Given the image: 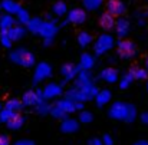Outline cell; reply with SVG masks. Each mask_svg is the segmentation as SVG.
<instances>
[{
    "label": "cell",
    "mask_w": 148,
    "mask_h": 145,
    "mask_svg": "<svg viewBox=\"0 0 148 145\" xmlns=\"http://www.w3.org/2000/svg\"><path fill=\"white\" fill-rule=\"evenodd\" d=\"M108 115L112 119L116 121H122V122H134L137 118V108L132 103L124 102V101H115L109 109H108Z\"/></svg>",
    "instance_id": "cell-1"
},
{
    "label": "cell",
    "mask_w": 148,
    "mask_h": 145,
    "mask_svg": "<svg viewBox=\"0 0 148 145\" xmlns=\"http://www.w3.org/2000/svg\"><path fill=\"white\" fill-rule=\"evenodd\" d=\"M98 92H99L98 86H97L94 82H91V83H88V85H85V86H81V88L73 86V88L68 89V91L65 92V96L69 98V99H72V101L86 102V101L95 99V96H97Z\"/></svg>",
    "instance_id": "cell-2"
},
{
    "label": "cell",
    "mask_w": 148,
    "mask_h": 145,
    "mask_svg": "<svg viewBox=\"0 0 148 145\" xmlns=\"http://www.w3.org/2000/svg\"><path fill=\"white\" fill-rule=\"evenodd\" d=\"M9 57H10V60L13 63H16L19 66H23V68H32L36 63L35 55L25 48H19V49L12 50L10 55H9Z\"/></svg>",
    "instance_id": "cell-3"
},
{
    "label": "cell",
    "mask_w": 148,
    "mask_h": 145,
    "mask_svg": "<svg viewBox=\"0 0 148 145\" xmlns=\"http://www.w3.org/2000/svg\"><path fill=\"white\" fill-rule=\"evenodd\" d=\"M114 45H115L114 38L108 33H103L97 39V42L94 45V52H95L97 56H102V55H105L106 52H109L114 48Z\"/></svg>",
    "instance_id": "cell-4"
},
{
    "label": "cell",
    "mask_w": 148,
    "mask_h": 145,
    "mask_svg": "<svg viewBox=\"0 0 148 145\" xmlns=\"http://www.w3.org/2000/svg\"><path fill=\"white\" fill-rule=\"evenodd\" d=\"M52 76V66L48 62H40L36 65L35 69V75H33V83H40L43 81H46L48 78Z\"/></svg>",
    "instance_id": "cell-5"
},
{
    "label": "cell",
    "mask_w": 148,
    "mask_h": 145,
    "mask_svg": "<svg viewBox=\"0 0 148 145\" xmlns=\"http://www.w3.org/2000/svg\"><path fill=\"white\" fill-rule=\"evenodd\" d=\"M45 101V95L42 89H32L23 94L22 96V102L25 106H36L39 102Z\"/></svg>",
    "instance_id": "cell-6"
},
{
    "label": "cell",
    "mask_w": 148,
    "mask_h": 145,
    "mask_svg": "<svg viewBox=\"0 0 148 145\" xmlns=\"http://www.w3.org/2000/svg\"><path fill=\"white\" fill-rule=\"evenodd\" d=\"M118 55L122 59H131L137 55V46L131 40H121L118 43Z\"/></svg>",
    "instance_id": "cell-7"
},
{
    "label": "cell",
    "mask_w": 148,
    "mask_h": 145,
    "mask_svg": "<svg viewBox=\"0 0 148 145\" xmlns=\"http://www.w3.org/2000/svg\"><path fill=\"white\" fill-rule=\"evenodd\" d=\"M79 70H81L79 66H76V65H73V63H65V65L60 68V75L63 76L62 85L66 83V82H69V81H72V79H75L76 75L79 73Z\"/></svg>",
    "instance_id": "cell-8"
},
{
    "label": "cell",
    "mask_w": 148,
    "mask_h": 145,
    "mask_svg": "<svg viewBox=\"0 0 148 145\" xmlns=\"http://www.w3.org/2000/svg\"><path fill=\"white\" fill-rule=\"evenodd\" d=\"M56 33H58V25L55 23V20H46V22H43L42 29L39 32V35L43 39H53Z\"/></svg>",
    "instance_id": "cell-9"
},
{
    "label": "cell",
    "mask_w": 148,
    "mask_h": 145,
    "mask_svg": "<svg viewBox=\"0 0 148 145\" xmlns=\"http://www.w3.org/2000/svg\"><path fill=\"white\" fill-rule=\"evenodd\" d=\"M43 95H45V99L48 101V99H55V98L60 96L62 94H63V89H62V85H59V83H55V82H50L48 83L43 89Z\"/></svg>",
    "instance_id": "cell-10"
},
{
    "label": "cell",
    "mask_w": 148,
    "mask_h": 145,
    "mask_svg": "<svg viewBox=\"0 0 148 145\" xmlns=\"http://www.w3.org/2000/svg\"><path fill=\"white\" fill-rule=\"evenodd\" d=\"M86 20V13L82 9H72L68 12V23L72 25H82Z\"/></svg>",
    "instance_id": "cell-11"
},
{
    "label": "cell",
    "mask_w": 148,
    "mask_h": 145,
    "mask_svg": "<svg viewBox=\"0 0 148 145\" xmlns=\"http://www.w3.org/2000/svg\"><path fill=\"white\" fill-rule=\"evenodd\" d=\"M79 129V122L76 119H72L71 116H66L62 119V124H60V131L63 134H73Z\"/></svg>",
    "instance_id": "cell-12"
},
{
    "label": "cell",
    "mask_w": 148,
    "mask_h": 145,
    "mask_svg": "<svg viewBox=\"0 0 148 145\" xmlns=\"http://www.w3.org/2000/svg\"><path fill=\"white\" fill-rule=\"evenodd\" d=\"M106 9H108V13H111L112 16H121L125 12V4L121 0H108Z\"/></svg>",
    "instance_id": "cell-13"
},
{
    "label": "cell",
    "mask_w": 148,
    "mask_h": 145,
    "mask_svg": "<svg viewBox=\"0 0 148 145\" xmlns=\"http://www.w3.org/2000/svg\"><path fill=\"white\" fill-rule=\"evenodd\" d=\"M115 32L119 38H125L128 33H130V22L124 17H119L116 22H115Z\"/></svg>",
    "instance_id": "cell-14"
},
{
    "label": "cell",
    "mask_w": 148,
    "mask_h": 145,
    "mask_svg": "<svg viewBox=\"0 0 148 145\" xmlns=\"http://www.w3.org/2000/svg\"><path fill=\"white\" fill-rule=\"evenodd\" d=\"M118 70L114 69V68H105L101 73H99V78L108 83H115L118 81Z\"/></svg>",
    "instance_id": "cell-15"
},
{
    "label": "cell",
    "mask_w": 148,
    "mask_h": 145,
    "mask_svg": "<svg viewBox=\"0 0 148 145\" xmlns=\"http://www.w3.org/2000/svg\"><path fill=\"white\" fill-rule=\"evenodd\" d=\"M92 82V73L89 70H79V73L76 75L75 78V86L76 88H81V86H85L88 83Z\"/></svg>",
    "instance_id": "cell-16"
},
{
    "label": "cell",
    "mask_w": 148,
    "mask_h": 145,
    "mask_svg": "<svg viewBox=\"0 0 148 145\" xmlns=\"http://www.w3.org/2000/svg\"><path fill=\"white\" fill-rule=\"evenodd\" d=\"M16 25V20L13 17V14L9 13H0V32H7L10 27H13Z\"/></svg>",
    "instance_id": "cell-17"
},
{
    "label": "cell",
    "mask_w": 148,
    "mask_h": 145,
    "mask_svg": "<svg viewBox=\"0 0 148 145\" xmlns=\"http://www.w3.org/2000/svg\"><path fill=\"white\" fill-rule=\"evenodd\" d=\"M56 106H59L63 112H66L68 115L69 114H73L75 111H76V106H75V101H72V99H69V98H63V99H59L56 103H55Z\"/></svg>",
    "instance_id": "cell-18"
},
{
    "label": "cell",
    "mask_w": 148,
    "mask_h": 145,
    "mask_svg": "<svg viewBox=\"0 0 148 145\" xmlns=\"http://www.w3.org/2000/svg\"><path fill=\"white\" fill-rule=\"evenodd\" d=\"M0 4H1V9H3L6 13L13 14V16H16V14L22 10V6H20L19 3L13 1V0H3Z\"/></svg>",
    "instance_id": "cell-19"
},
{
    "label": "cell",
    "mask_w": 148,
    "mask_h": 145,
    "mask_svg": "<svg viewBox=\"0 0 148 145\" xmlns=\"http://www.w3.org/2000/svg\"><path fill=\"white\" fill-rule=\"evenodd\" d=\"M99 25H101V27L103 29V30H111V29H114L115 27V19H114V16L111 14V13H102L101 14V17H99Z\"/></svg>",
    "instance_id": "cell-20"
},
{
    "label": "cell",
    "mask_w": 148,
    "mask_h": 145,
    "mask_svg": "<svg viewBox=\"0 0 148 145\" xmlns=\"http://www.w3.org/2000/svg\"><path fill=\"white\" fill-rule=\"evenodd\" d=\"M7 33H9L10 39H12L13 42H16V40H20V39L26 35V27H25L23 25H14L13 27H10V29L7 30Z\"/></svg>",
    "instance_id": "cell-21"
},
{
    "label": "cell",
    "mask_w": 148,
    "mask_h": 145,
    "mask_svg": "<svg viewBox=\"0 0 148 145\" xmlns=\"http://www.w3.org/2000/svg\"><path fill=\"white\" fill-rule=\"evenodd\" d=\"M94 65H95V57L92 55H89V53H82L81 60H79V65H78L81 68V70L82 69L84 70H91L94 68Z\"/></svg>",
    "instance_id": "cell-22"
},
{
    "label": "cell",
    "mask_w": 148,
    "mask_h": 145,
    "mask_svg": "<svg viewBox=\"0 0 148 145\" xmlns=\"http://www.w3.org/2000/svg\"><path fill=\"white\" fill-rule=\"evenodd\" d=\"M25 122H26V118L22 116L20 114H16L10 121L6 122V125H7L9 129H12V131H17V129H20V128L25 125Z\"/></svg>",
    "instance_id": "cell-23"
},
{
    "label": "cell",
    "mask_w": 148,
    "mask_h": 145,
    "mask_svg": "<svg viewBox=\"0 0 148 145\" xmlns=\"http://www.w3.org/2000/svg\"><path fill=\"white\" fill-rule=\"evenodd\" d=\"M42 25H43V20L39 19V17H30V20L27 22L26 25V29L35 35H39L40 29H42Z\"/></svg>",
    "instance_id": "cell-24"
},
{
    "label": "cell",
    "mask_w": 148,
    "mask_h": 145,
    "mask_svg": "<svg viewBox=\"0 0 148 145\" xmlns=\"http://www.w3.org/2000/svg\"><path fill=\"white\" fill-rule=\"evenodd\" d=\"M111 98H112L111 91H108V89H102V91H99L98 94H97V96H95V102H97V105H98V106H105L106 103H109Z\"/></svg>",
    "instance_id": "cell-25"
},
{
    "label": "cell",
    "mask_w": 148,
    "mask_h": 145,
    "mask_svg": "<svg viewBox=\"0 0 148 145\" xmlns=\"http://www.w3.org/2000/svg\"><path fill=\"white\" fill-rule=\"evenodd\" d=\"M130 72L132 73L134 79H137V81H145L148 78V70L144 68H140V66H134Z\"/></svg>",
    "instance_id": "cell-26"
},
{
    "label": "cell",
    "mask_w": 148,
    "mask_h": 145,
    "mask_svg": "<svg viewBox=\"0 0 148 145\" xmlns=\"http://www.w3.org/2000/svg\"><path fill=\"white\" fill-rule=\"evenodd\" d=\"M52 12H53L55 16L60 17V16H63V14L68 13V6H66V3H63V1H56V3L53 4V7H52Z\"/></svg>",
    "instance_id": "cell-27"
},
{
    "label": "cell",
    "mask_w": 148,
    "mask_h": 145,
    "mask_svg": "<svg viewBox=\"0 0 148 145\" xmlns=\"http://www.w3.org/2000/svg\"><path fill=\"white\" fill-rule=\"evenodd\" d=\"M134 81H135V79H134V76H132V73H131V72L125 73V75L119 79V89H122V91L128 89Z\"/></svg>",
    "instance_id": "cell-28"
},
{
    "label": "cell",
    "mask_w": 148,
    "mask_h": 145,
    "mask_svg": "<svg viewBox=\"0 0 148 145\" xmlns=\"http://www.w3.org/2000/svg\"><path fill=\"white\" fill-rule=\"evenodd\" d=\"M6 108H9V109H12L13 112H16V114H19L22 109H23V102L22 101H19V99H9L7 102H6V105H4Z\"/></svg>",
    "instance_id": "cell-29"
},
{
    "label": "cell",
    "mask_w": 148,
    "mask_h": 145,
    "mask_svg": "<svg viewBox=\"0 0 148 145\" xmlns=\"http://www.w3.org/2000/svg\"><path fill=\"white\" fill-rule=\"evenodd\" d=\"M78 43H79V46H82V48L89 46V45L92 43V36H91V33H88V32H81V33L78 35Z\"/></svg>",
    "instance_id": "cell-30"
},
{
    "label": "cell",
    "mask_w": 148,
    "mask_h": 145,
    "mask_svg": "<svg viewBox=\"0 0 148 145\" xmlns=\"http://www.w3.org/2000/svg\"><path fill=\"white\" fill-rule=\"evenodd\" d=\"M50 109H52V105L48 103L46 99L42 101V102H39V103L35 106V111H36L39 115H48V114H50Z\"/></svg>",
    "instance_id": "cell-31"
},
{
    "label": "cell",
    "mask_w": 148,
    "mask_h": 145,
    "mask_svg": "<svg viewBox=\"0 0 148 145\" xmlns=\"http://www.w3.org/2000/svg\"><path fill=\"white\" fill-rule=\"evenodd\" d=\"M102 1H103V0H82V4H84V7H85L86 10L94 12V10H97V9L101 7Z\"/></svg>",
    "instance_id": "cell-32"
},
{
    "label": "cell",
    "mask_w": 148,
    "mask_h": 145,
    "mask_svg": "<svg viewBox=\"0 0 148 145\" xmlns=\"http://www.w3.org/2000/svg\"><path fill=\"white\" fill-rule=\"evenodd\" d=\"M78 119H79V122H82V124H89V122L94 121V115H92V112H89V111H86V109H82V111H79Z\"/></svg>",
    "instance_id": "cell-33"
},
{
    "label": "cell",
    "mask_w": 148,
    "mask_h": 145,
    "mask_svg": "<svg viewBox=\"0 0 148 145\" xmlns=\"http://www.w3.org/2000/svg\"><path fill=\"white\" fill-rule=\"evenodd\" d=\"M14 115H16V112H13L12 109H9V108L4 106V108L0 111V122H4V124H6V122L10 121Z\"/></svg>",
    "instance_id": "cell-34"
},
{
    "label": "cell",
    "mask_w": 148,
    "mask_h": 145,
    "mask_svg": "<svg viewBox=\"0 0 148 145\" xmlns=\"http://www.w3.org/2000/svg\"><path fill=\"white\" fill-rule=\"evenodd\" d=\"M17 16V20H19V23L20 25H23V26H26L27 25V22L30 20V16H29V13H27V10H25L23 7H22V10L16 14Z\"/></svg>",
    "instance_id": "cell-35"
},
{
    "label": "cell",
    "mask_w": 148,
    "mask_h": 145,
    "mask_svg": "<svg viewBox=\"0 0 148 145\" xmlns=\"http://www.w3.org/2000/svg\"><path fill=\"white\" fill-rule=\"evenodd\" d=\"M50 115H52L53 118H56V119H63V118L68 116V114L63 112V111H62L59 106H56V105L52 106V109H50Z\"/></svg>",
    "instance_id": "cell-36"
},
{
    "label": "cell",
    "mask_w": 148,
    "mask_h": 145,
    "mask_svg": "<svg viewBox=\"0 0 148 145\" xmlns=\"http://www.w3.org/2000/svg\"><path fill=\"white\" fill-rule=\"evenodd\" d=\"M0 43H1L3 48H10L12 46L13 40L10 39V36H9L7 32H0Z\"/></svg>",
    "instance_id": "cell-37"
},
{
    "label": "cell",
    "mask_w": 148,
    "mask_h": 145,
    "mask_svg": "<svg viewBox=\"0 0 148 145\" xmlns=\"http://www.w3.org/2000/svg\"><path fill=\"white\" fill-rule=\"evenodd\" d=\"M102 142H103V145H114V138L109 134H105L102 137Z\"/></svg>",
    "instance_id": "cell-38"
},
{
    "label": "cell",
    "mask_w": 148,
    "mask_h": 145,
    "mask_svg": "<svg viewBox=\"0 0 148 145\" xmlns=\"http://www.w3.org/2000/svg\"><path fill=\"white\" fill-rule=\"evenodd\" d=\"M140 119H141V124H144L145 127H148V111H145V112L141 114Z\"/></svg>",
    "instance_id": "cell-39"
},
{
    "label": "cell",
    "mask_w": 148,
    "mask_h": 145,
    "mask_svg": "<svg viewBox=\"0 0 148 145\" xmlns=\"http://www.w3.org/2000/svg\"><path fill=\"white\" fill-rule=\"evenodd\" d=\"M0 145H10V140L7 135H4V134L0 135Z\"/></svg>",
    "instance_id": "cell-40"
},
{
    "label": "cell",
    "mask_w": 148,
    "mask_h": 145,
    "mask_svg": "<svg viewBox=\"0 0 148 145\" xmlns=\"http://www.w3.org/2000/svg\"><path fill=\"white\" fill-rule=\"evenodd\" d=\"M14 145H36L32 140H19Z\"/></svg>",
    "instance_id": "cell-41"
},
{
    "label": "cell",
    "mask_w": 148,
    "mask_h": 145,
    "mask_svg": "<svg viewBox=\"0 0 148 145\" xmlns=\"http://www.w3.org/2000/svg\"><path fill=\"white\" fill-rule=\"evenodd\" d=\"M88 145H103V142H102V138L101 140L99 138H91L88 141Z\"/></svg>",
    "instance_id": "cell-42"
},
{
    "label": "cell",
    "mask_w": 148,
    "mask_h": 145,
    "mask_svg": "<svg viewBox=\"0 0 148 145\" xmlns=\"http://www.w3.org/2000/svg\"><path fill=\"white\" fill-rule=\"evenodd\" d=\"M75 106H76V111H82V109H84V102L75 101Z\"/></svg>",
    "instance_id": "cell-43"
},
{
    "label": "cell",
    "mask_w": 148,
    "mask_h": 145,
    "mask_svg": "<svg viewBox=\"0 0 148 145\" xmlns=\"http://www.w3.org/2000/svg\"><path fill=\"white\" fill-rule=\"evenodd\" d=\"M134 145H148V141L147 140H140V141H137Z\"/></svg>",
    "instance_id": "cell-44"
},
{
    "label": "cell",
    "mask_w": 148,
    "mask_h": 145,
    "mask_svg": "<svg viewBox=\"0 0 148 145\" xmlns=\"http://www.w3.org/2000/svg\"><path fill=\"white\" fill-rule=\"evenodd\" d=\"M52 43H53V39H45V40H43V45H45V46H50Z\"/></svg>",
    "instance_id": "cell-45"
},
{
    "label": "cell",
    "mask_w": 148,
    "mask_h": 145,
    "mask_svg": "<svg viewBox=\"0 0 148 145\" xmlns=\"http://www.w3.org/2000/svg\"><path fill=\"white\" fill-rule=\"evenodd\" d=\"M145 69H147V70H148V57H147V59H145Z\"/></svg>",
    "instance_id": "cell-46"
},
{
    "label": "cell",
    "mask_w": 148,
    "mask_h": 145,
    "mask_svg": "<svg viewBox=\"0 0 148 145\" xmlns=\"http://www.w3.org/2000/svg\"><path fill=\"white\" fill-rule=\"evenodd\" d=\"M1 109H3V108H1V103H0V111H1Z\"/></svg>",
    "instance_id": "cell-47"
},
{
    "label": "cell",
    "mask_w": 148,
    "mask_h": 145,
    "mask_svg": "<svg viewBox=\"0 0 148 145\" xmlns=\"http://www.w3.org/2000/svg\"><path fill=\"white\" fill-rule=\"evenodd\" d=\"M0 12H1V4H0Z\"/></svg>",
    "instance_id": "cell-48"
},
{
    "label": "cell",
    "mask_w": 148,
    "mask_h": 145,
    "mask_svg": "<svg viewBox=\"0 0 148 145\" xmlns=\"http://www.w3.org/2000/svg\"><path fill=\"white\" fill-rule=\"evenodd\" d=\"M147 91H148V82H147Z\"/></svg>",
    "instance_id": "cell-49"
}]
</instances>
